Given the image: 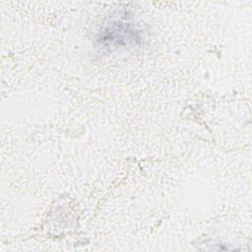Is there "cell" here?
<instances>
[{"label": "cell", "instance_id": "1", "mask_svg": "<svg viewBox=\"0 0 252 252\" xmlns=\"http://www.w3.org/2000/svg\"><path fill=\"white\" fill-rule=\"evenodd\" d=\"M127 23L115 21L112 22L108 27H106L102 32H100V36L98 38L101 42H109L111 45H118L121 41H123L125 44H127L128 41H131L134 39V29H130L127 25Z\"/></svg>", "mask_w": 252, "mask_h": 252}]
</instances>
